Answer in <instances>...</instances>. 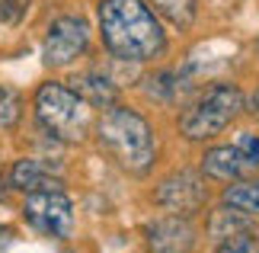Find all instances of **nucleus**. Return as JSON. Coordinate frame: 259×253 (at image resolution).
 Returning a JSON list of instances; mask_svg holds the SVG:
<instances>
[{"label": "nucleus", "instance_id": "1", "mask_svg": "<svg viewBox=\"0 0 259 253\" xmlns=\"http://www.w3.org/2000/svg\"><path fill=\"white\" fill-rule=\"evenodd\" d=\"M99 32L106 52L118 61H154L166 52V35L144 0H103Z\"/></svg>", "mask_w": 259, "mask_h": 253}, {"label": "nucleus", "instance_id": "2", "mask_svg": "<svg viewBox=\"0 0 259 253\" xmlns=\"http://www.w3.org/2000/svg\"><path fill=\"white\" fill-rule=\"evenodd\" d=\"M96 135H99V144L106 148V154L125 173H132V176L151 173V167L157 160V138H154L151 122L141 113H135L128 106L103 109Z\"/></svg>", "mask_w": 259, "mask_h": 253}, {"label": "nucleus", "instance_id": "3", "mask_svg": "<svg viewBox=\"0 0 259 253\" xmlns=\"http://www.w3.org/2000/svg\"><path fill=\"white\" fill-rule=\"evenodd\" d=\"M246 109V96L234 84H211L179 116V135L186 141H211Z\"/></svg>", "mask_w": 259, "mask_h": 253}, {"label": "nucleus", "instance_id": "4", "mask_svg": "<svg viewBox=\"0 0 259 253\" xmlns=\"http://www.w3.org/2000/svg\"><path fill=\"white\" fill-rule=\"evenodd\" d=\"M35 116L55 138L77 144L90 135V103L71 87L42 84L35 93Z\"/></svg>", "mask_w": 259, "mask_h": 253}, {"label": "nucleus", "instance_id": "5", "mask_svg": "<svg viewBox=\"0 0 259 253\" xmlns=\"http://www.w3.org/2000/svg\"><path fill=\"white\" fill-rule=\"evenodd\" d=\"M154 202L170 215H195L205 208L208 202V189L202 183L198 170H176L154 189Z\"/></svg>", "mask_w": 259, "mask_h": 253}, {"label": "nucleus", "instance_id": "6", "mask_svg": "<svg viewBox=\"0 0 259 253\" xmlns=\"http://www.w3.org/2000/svg\"><path fill=\"white\" fill-rule=\"evenodd\" d=\"M23 211H26L29 225L48 237H71V231H74V208H71V199L61 189L29 192Z\"/></svg>", "mask_w": 259, "mask_h": 253}, {"label": "nucleus", "instance_id": "7", "mask_svg": "<svg viewBox=\"0 0 259 253\" xmlns=\"http://www.w3.org/2000/svg\"><path fill=\"white\" fill-rule=\"evenodd\" d=\"M90 45V29H87V19L80 16H61L55 19L52 29L45 35V64L48 67H64L77 61Z\"/></svg>", "mask_w": 259, "mask_h": 253}, {"label": "nucleus", "instance_id": "8", "mask_svg": "<svg viewBox=\"0 0 259 253\" xmlns=\"http://www.w3.org/2000/svg\"><path fill=\"white\" fill-rule=\"evenodd\" d=\"M144 244L151 253H192L198 244V231L186 215H160L147 221Z\"/></svg>", "mask_w": 259, "mask_h": 253}, {"label": "nucleus", "instance_id": "9", "mask_svg": "<svg viewBox=\"0 0 259 253\" xmlns=\"http://www.w3.org/2000/svg\"><path fill=\"white\" fill-rule=\"evenodd\" d=\"M250 157L243 154L237 144H214L202 154V176L218 179V183H234V179H243L253 173Z\"/></svg>", "mask_w": 259, "mask_h": 253}, {"label": "nucleus", "instance_id": "10", "mask_svg": "<svg viewBox=\"0 0 259 253\" xmlns=\"http://www.w3.org/2000/svg\"><path fill=\"white\" fill-rule=\"evenodd\" d=\"M205 231H208V240L218 247V244H227V240H234V237L253 234L256 225H253L250 215H243V211H237V208H231V205H224V202H221V205L208 215Z\"/></svg>", "mask_w": 259, "mask_h": 253}, {"label": "nucleus", "instance_id": "11", "mask_svg": "<svg viewBox=\"0 0 259 253\" xmlns=\"http://www.w3.org/2000/svg\"><path fill=\"white\" fill-rule=\"evenodd\" d=\"M10 186L19 192H52V189H61V179L38 160H19L10 170Z\"/></svg>", "mask_w": 259, "mask_h": 253}, {"label": "nucleus", "instance_id": "12", "mask_svg": "<svg viewBox=\"0 0 259 253\" xmlns=\"http://www.w3.org/2000/svg\"><path fill=\"white\" fill-rule=\"evenodd\" d=\"M74 90L87 99L90 106H96V109H112L115 99H118V87L109 77H103V74H83V77H77L74 80Z\"/></svg>", "mask_w": 259, "mask_h": 253}, {"label": "nucleus", "instance_id": "13", "mask_svg": "<svg viewBox=\"0 0 259 253\" xmlns=\"http://www.w3.org/2000/svg\"><path fill=\"white\" fill-rule=\"evenodd\" d=\"M221 202L231 205L243 215H259V176H243V179H234L231 186L221 192Z\"/></svg>", "mask_w": 259, "mask_h": 253}, {"label": "nucleus", "instance_id": "14", "mask_svg": "<svg viewBox=\"0 0 259 253\" xmlns=\"http://www.w3.org/2000/svg\"><path fill=\"white\" fill-rule=\"evenodd\" d=\"M151 7L179 32L195 23V0H151Z\"/></svg>", "mask_w": 259, "mask_h": 253}, {"label": "nucleus", "instance_id": "15", "mask_svg": "<svg viewBox=\"0 0 259 253\" xmlns=\"http://www.w3.org/2000/svg\"><path fill=\"white\" fill-rule=\"evenodd\" d=\"M214 253H259V237H256V231L243 234V237H234L227 244H218Z\"/></svg>", "mask_w": 259, "mask_h": 253}, {"label": "nucleus", "instance_id": "16", "mask_svg": "<svg viewBox=\"0 0 259 253\" xmlns=\"http://www.w3.org/2000/svg\"><path fill=\"white\" fill-rule=\"evenodd\" d=\"M32 0H0V23H7V26H16L19 19L26 16V10Z\"/></svg>", "mask_w": 259, "mask_h": 253}, {"label": "nucleus", "instance_id": "17", "mask_svg": "<svg viewBox=\"0 0 259 253\" xmlns=\"http://www.w3.org/2000/svg\"><path fill=\"white\" fill-rule=\"evenodd\" d=\"M237 148L250 157L253 167H259V135H256V131H243V135L237 138Z\"/></svg>", "mask_w": 259, "mask_h": 253}, {"label": "nucleus", "instance_id": "18", "mask_svg": "<svg viewBox=\"0 0 259 253\" xmlns=\"http://www.w3.org/2000/svg\"><path fill=\"white\" fill-rule=\"evenodd\" d=\"M10 244H13V231L0 225V253H7V250H10Z\"/></svg>", "mask_w": 259, "mask_h": 253}, {"label": "nucleus", "instance_id": "19", "mask_svg": "<svg viewBox=\"0 0 259 253\" xmlns=\"http://www.w3.org/2000/svg\"><path fill=\"white\" fill-rule=\"evenodd\" d=\"M246 109H250V113H256V116H259V90H256V93H253L250 99H246Z\"/></svg>", "mask_w": 259, "mask_h": 253}]
</instances>
